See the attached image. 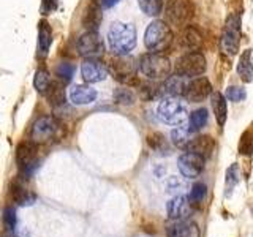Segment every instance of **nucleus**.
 <instances>
[{"label": "nucleus", "mask_w": 253, "mask_h": 237, "mask_svg": "<svg viewBox=\"0 0 253 237\" xmlns=\"http://www.w3.org/2000/svg\"><path fill=\"white\" fill-rule=\"evenodd\" d=\"M60 133V123L52 116H42L32 125L30 130V141L35 144H47L54 139H57Z\"/></svg>", "instance_id": "39448f33"}, {"label": "nucleus", "mask_w": 253, "mask_h": 237, "mask_svg": "<svg viewBox=\"0 0 253 237\" xmlns=\"http://www.w3.org/2000/svg\"><path fill=\"white\" fill-rule=\"evenodd\" d=\"M51 84V79H49V75H47L46 70H38L35 73V78H34V87L37 89V92L40 93H46L47 87Z\"/></svg>", "instance_id": "7c9ffc66"}, {"label": "nucleus", "mask_w": 253, "mask_h": 237, "mask_svg": "<svg viewBox=\"0 0 253 237\" xmlns=\"http://www.w3.org/2000/svg\"><path fill=\"white\" fill-rule=\"evenodd\" d=\"M190 212H192V202H190V198L184 195H176L166 202V213L174 221L187 218Z\"/></svg>", "instance_id": "4468645a"}, {"label": "nucleus", "mask_w": 253, "mask_h": 237, "mask_svg": "<svg viewBox=\"0 0 253 237\" xmlns=\"http://www.w3.org/2000/svg\"><path fill=\"white\" fill-rule=\"evenodd\" d=\"M16 223H18V218H16V210L13 207H6L3 210V225H5L6 231L10 234L14 233Z\"/></svg>", "instance_id": "f704fd0d"}, {"label": "nucleus", "mask_w": 253, "mask_h": 237, "mask_svg": "<svg viewBox=\"0 0 253 237\" xmlns=\"http://www.w3.org/2000/svg\"><path fill=\"white\" fill-rule=\"evenodd\" d=\"M166 236L168 237H200V229L193 221L176 220L174 223L166 228Z\"/></svg>", "instance_id": "dca6fc26"}, {"label": "nucleus", "mask_w": 253, "mask_h": 237, "mask_svg": "<svg viewBox=\"0 0 253 237\" xmlns=\"http://www.w3.org/2000/svg\"><path fill=\"white\" fill-rule=\"evenodd\" d=\"M208 120H209L208 111H206L204 108L196 109L188 117V126H190V130H192V133L193 131H200L201 128H204V126H206Z\"/></svg>", "instance_id": "cd10ccee"}, {"label": "nucleus", "mask_w": 253, "mask_h": 237, "mask_svg": "<svg viewBox=\"0 0 253 237\" xmlns=\"http://www.w3.org/2000/svg\"><path fill=\"white\" fill-rule=\"evenodd\" d=\"M117 2H119V0H100V3H101L103 8H111V6H114Z\"/></svg>", "instance_id": "ea45409f"}, {"label": "nucleus", "mask_w": 253, "mask_h": 237, "mask_svg": "<svg viewBox=\"0 0 253 237\" xmlns=\"http://www.w3.org/2000/svg\"><path fill=\"white\" fill-rule=\"evenodd\" d=\"M16 164L21 171V177H30L40 166L38 160V144L32 141L21 142L16 149Z\"/></svg>", "instance_id": "0eeeda50"}, {"label": "nucleus", "mask_w": 253, "mask_h": 237, "mask_svg": "<svg viewBox=\"0 0 253 237\" xmlns=\"http://www.w3.org/2000/svg\"><path fill=\"white\" fill-rule=\"evenodd\" d=\"M101 19H103L101 3H98L97 0H92V2L85 6V11L83 16V26L87 29V32H97L101 24Z\"/></svg>", "instance_id": "f3484780"}, {"label": "nucleus", "mask_w": 253, "mask_h": 237, "mask_svg": "<svg viewBox=\"0 0 253 237\" xmlns=\"http://www.w3.org/2000/svg\"><path fill=\"white\" fill-rule=\"evenodd\" d=\"M193 16V6L188 0H171L166 6V18L172 26H185Z\"/></svg>", "instance_id": "9b49d317"}, {"label": "nucleus", "mask_w": 253, "mask_h": 237, "mask_svg": "<svg viewBox=\"0 0 253 237\" xmlns=\"http://www.w3.org/2000/svg\"><path fill=\"white\" fill-rule=\"evenodd\" d=\"M108 70L117 81L124 84H133L136 81V65L133 59H128L126 55H117L116 59H111Z\"/></svg>", "instance_id": "1a4fd4ad"}, {"label": "nucleus", "mask_w": 253, "mask_h": 237, "mask_svg": "<svg viewBox=\"0 0 253 237\" xmlns=\"http://www.w3.org/2000/svg\"><path fill=\"white\" fill-rule=\"evenodd\" d=\"M44 95L49 105L54 108H60L65 105V89H63L62 82H51Z\"/></svg>", "instance_id": "b1692460"}, {"label": "nucleus", "mask_w": 253, "mask_h": 237, "mask_svg": "<svg viewBox=\"0 0 253 237\" xmlns=\"http://www.w3.org/2000/svg\"><path fill=\"white\" fill-rule=\"evenodd\" d=\"M212 95V85L208 78H196L192 82H188L187 92L184 97L192 103H201Z\"/></svg>", "instance_id": "2eb2a0df"}, {"label": "nucleus", "mask_w": 253, "mask_h": 237, "mask_svg": "<svg viewBox=\"0 0 253 237\" xmlns=\"http://www.w3.org/2000/svg\"><path fill=\"white\" fill-rule=\"evenodd\" d=\"M241 44V18L239 14H231L228 18L223 34L220 38V47L221 52L228 57H233L239 51Z\"/></svg>", "instance_id": "423d86ee"}, {"label": "nucleus", "mask_w": 253, "mask_h": 237, "mask_svg": "<svg viewBox=\"0 0 253 237\" xmlns=\"http://www.w3.org/2000/svg\"><path fill=\"white\" fill-rule=\"evenodd\" d=\"M172 41V32L165 21H152L146 29L144 44L149 51L162 52L168 47Z\"/></svg>", "instance_id": "7ed1b4c3"}, {"label": "nucleus", "mask_w": 253, "mask_h": 237, "mask_svg": "<svg viewBox=\"0 0 253 237\" xmlns=\"http://www.w3.org/2000/svg\"><path fill=\"white\" fill-rule=\"evenodd\" d=\"M245 97H247V93H245L244 89H241V87H236V85H229L226 89V98L229 101L233 103H239L242 101Z\"/></svg>", "instance_id": "e433bc0d"}, {"label": "nucleus", "mask_w": 253, "mask_h": 237, "mask_svg": "<svg viewBox=\"0 0 253 237\" xmlns=\"http://www.w3.org/2000/svg\"><path fill=\"white\" fill-rule=\"evenodd\" d=\"M157 116L166 125H180L187 118V106L179 97L168 95L158 103Z\"/></svg>", "instance_id": "20e7f679"}, {"label": "nucleus", "mask_w": 253, "mask_h": 237, "mask_svg": "<svg viewBox=\"0 0 253 237\" xmlns=\"http://www.w3.org/2000/svg\"><path fill=\"white\" fill-rule=\"evenodd\" d=\"M237 73L244 82L253 81V52L252 49H245L237 63Z\"/></svg>", "instance_id": "412c9836"}, {"label": "nucleus", "mask_w": 253, "mask_h": 237, "mask_svg": "<svg viewBox=\"0 0 253 237\" xmlns=\"http://www.w3.org/2000/svg\"><path fill=\"white\" fill-rule=\"evenodd\" d=\"M239 154L253 155V123L242 133L239 141Z\"/></svg>", "instance_id": "c85d7f7f"}, {"label": "nucleus", "mask_w": 253, "mask_h": 237, "mask_svg": "<svg viewBox=\"0 0 253 237\" xmlns=\"http://www.w3.org/2000/svg\"><path fill=\"white\" fill-rule=\"evenodd\" d=\"M55 8H57V0H43V3H42V11L44 14H49L52 13Z\"/></svg>", "instance_id": "58836bf2"}, {"label": "nucleus", "mask_w": 253, "mask_h": 237, "mask_svg": "<svg viewBox=\"0 0 253 237\" xmlns=\"http://www.w3.org/2000/svg\"><path fill=\"white\" fill-rule=\"evenodd\" d=\"M239 182V168H237V164H233L229 166L228 171H226V179H225V188H226V196L231 195L233 188L236 187V184Z\"/></svg>", "instance_id": "2f4dec72"}, {"label": "nucleus", "mask_w": 253, "mask_h": 237, "mask_svg": "<svg viewBox=\"0 0 253 237\" xmlns=\"http://www.w3.org/2000/svg\"><path fill=\"white\" fill-rule=\"evenodd\" d=\"M8 237H16V236H14V233H11V234H10V236H8Z\"/></svg>", "instance_id": "a19ab883"}, {"label": "nucleus", "mask_w": 253, "mask_h": 237, "mask_svg": "<svg viewBox=\"0 0 253 237\" xmlns=\"http://www.w3.org/2000/svg\"><path fill=\"white\" fill-rule=\"evenodd\" d=\"M206 57L198 51H192L182 57L177 59L176 62V75H180L184 78H193V76H201L206 71Z\"/></svg>", "instance_id": "6e6552de"}, {"label": "nucleus", "mask_w": 253, "mask_h": 237, "mask_svg": "<svg viewBox=\"0 0 253 237\" xmlns=\"http://www.w3.org/2000/svg\"><path fill=\"white\" fill-rule=\"evenodd\" d=\"M138 71L150 81H163L171 73V62L160 52H149L139 59Z\"/></svg>", "instance_id": "f03ea898"}, {"label": "nucleus", "mask_w": 253, "mask_h": 237, "mask_svg": "<svg viewBox=\"0 0 253 237\" xmlns=\"http://www.w3.org/2000/svg\"><path fill=\"white\" fill-rule=\"evenodd\" d=\"M109 70L103 62L98 59H85L81 65V75L85 82L93 84V82H101L105 81Z\"/></svg>", "instance_id": "ddd939ff"}, {"label": "nucleus", "mask_w": 253, "mask_h": 237, "mask_svg": "<svg viewBox=\"0 0 253 237\" xmlns=\"http://www.w3.org/2000/svg\"><path fill=\"white\" fill-rule=\"evenodd\" d=\"M11 195L13 199L18 202L19 205H32L35 202V195L29 192V188L21 184L19 180H16L11 187Z\"/></svg>", "instance_id": "5701e85b"}, {"label": "nucleus", "mask_w": 253, "mask_h": 237, "mask_svg": "<svg viewBox=\"0 0 253 237\" xmlns=\"http://www.w3.org/2000/svg\"><path fill=\"white\" fill-rule=\"evenodd\" d=\"M52 43V32L51 27L47 26V22L42 21L40 22V30H38V49L42 54H47Z\"/></svg>", "instance_id": "bb28decb"}, {"label": "nucleus", "mask_w": 253, "mask_h": 237, "mask_svg": "<svg viewBox=\"0 0 253 237\" xmlns=\"http://www.w3.org/2000/svg\"><path fill=\"white\" fill-rule=\"evenodd\" d=\"M206 195H208V187L201 184V182H198V184H195L192 190H190V201H192V204H201L204 201Z\"/></svg>", "instance_id": "473e14b6"}, {"label": "nucleus", "mask_w": 253, "mask_h": 237, "mask_svg": "<svg viewBox=\"0 0 253 237\" xmlns=\"http://www.w3.org/2000/svg\"><path fill=\"white\" fill-rule=\"evenodd\" d=\"M204 163H206V158L198 155L195 152H184L177 160V168L180 171V174L184 176L185 179H196L204 169Z\"/></svg>", "instance_id": "f8f14e48"}, {"label": "nucleus", "mask_w": 253, "mask_h": 237, "mask_svg": "<svg viewBox=\"0 0 253 237\" xmlns=\"http://www.w3.org/2000/svg\"><path fill=\"white\" fill-rule=\"evenodd\" d=\"M190 126L185 125V123H180V125H176V128L171 131V141L172 144L176 146L177 149H187L188 144H190Z\"/></svg>", "instance_id": "393cba45"}, {"label": "nucleus", "mask_w": 253, "mask_h": 237, "mask_svg": "<svg viewBox=\"0 0 253 237\" xmlns=\"http://www.w3.org/2000/svg\"><path fill=\"white\" fill-rule=\"evenodd\" d=\"M78 54L85 59H98L105 52V43L97 32H85L79 37L76 44Z\"/></svg>", "instance_id": "9d476101"}, {"label": "nucleus", "mask_w": 253, "mask_h": 237, "mask_svg": "<svg viewBox=\"0 0 253 237\" xmlns=\"http://www.w3.org/2000/svg\"><path fill=\"white\" fill-rule=\"evenodd\" d=\"M108 43L116 55H128L136 46V29L133 24L114 22L108 30Z\"/></svg>", "instance_id": "f257e3e1"}, {"label": "nucleus", "mask_w": 253, "mask_h": 237, "mask_svg": "<svg viewBox=\"0 0 253 237\" xmlns=\"http://www.w3.org/2000/svg\"><path fill=\"white\" fill-rule=\"evenodd\" d=\"M55 75H57V78L62 82H70L71 78H73V75H75V67L71 65V63L63 62L57 67V70H55Z\"/></svg>", "instance_id": "72a5a7b5"}, {"label": "nucleus", "mask_w": 253, "mask_h": 237, "mask_svg": "<svg viewBox=\"0 0 253 237\" xmlns=\"http://www.w3.org/2000/svg\"><path fill=\"white\" fill-rule=\"evenodd\" d=\"M213 149H215V141L211 136H198L190 141V144L187 147V150H190V152H195L204 158H209L213 152Z\"/></svg>", "instance_id": "6ab92c4d"}, {"label": "nucleus", "mask_w": 253, "mask_h": 237, "mask_svg": "<svg viewBox=\"0 0 253 237\" xmlns=\"http://www.w3.org/2000/svg\"><path fill=\"white\" fill-rule=\"evenodd\" d=\"M114 98L121 105H133L134 103V95L130 89H116Z\"/></svg>", "instance_id": "c9c22d12"}, {"label": "nucleus", "mask_w": 253, "mask_h": 237, "mask_svg": "<svg viewBox=\"0 0 253 237\" xmlns=\"http://www.w3.org/2000/svg\"><path fill=\"white\" fill-rule=\"evenodd\" d=\"M138 3L147 16H158L163 10V0H138Z\"/></svg>", "instance_id": "c756f323"}, {"label": "nucleus", "mask_w": 253, "mask_h": 237, "mask_svg": "<svg viewBox=\"0 0 253 237\" xmlns=\"http://www.w3.org/2000/svg\"><path fill=\"white\" fill-rule=\"evenodd\" d=\"M147 142H149V146L155 150V152H158V150H165V149H166V139L162 136L160 133L149 134V136H147Z\"/></svg>", "instance_id": "4c0bfd02"}, {"label": "nucleus", "mask_w": 253, "mask_h": 237, "mask_svg": "<svg viewBox=\"0 0 253 237\" xmlns=\"http://www.w3.org/2000/svg\"><path fill=\"white\" fill-rule=\"evenodd\" d=\"M211 103H212V109L215 118L220 126H223L226 118H228V108H226V98L221 95L220 92H212L211 95Z\"/></svg>", "instance_id": "4be33fe9"}, {"label": "nucleus", "mask_w": 253, "mask_h": 237, "mask_svg": "<svg viewBox=\"0 0 253 237\" xmlns=\"http://www.w3.org/2000/svg\"><path fill=\"white\" fill-rule=\"evenodd\" d=\"M182 41H184V46L187 49L198 51L203 46V35L196 27H187L184 32V37H182Z\"/></svg>", "instance_id": "a878e982"}, {"label": "nucleus", "mask_w": 253, "mask_h": 237, "mask_svg": "<svg viewBox=\"0 0 253 237\" xmlns=\"http://www.w3.org/2000/svg\"><path fill=\"white\" fill-rule=\"evenodd\" d=\"M165 93L171 95V97H184L188 87V81L187 78L180 76V75H174V76H168L165 81Z\"/></svg>", "instance_id": "aec40b11"}, {"label": "nucleus", "mask_w": 253, "mask_h": 237, "mask_svg": "<svg viewBox=\"0 0 253 237\" xmlns=\"http://www.w3.org/2000/svg\"><path fill=\"white\" fill-rule=\"evenodd\" d=\"M70 100L73 105H90L97 100V90L89 85H73L70 89Z\"/></svg>", "instance_id": "a211bd4d"}]
</instances>
